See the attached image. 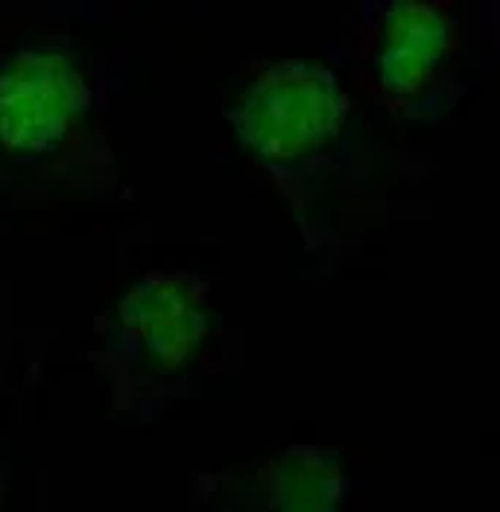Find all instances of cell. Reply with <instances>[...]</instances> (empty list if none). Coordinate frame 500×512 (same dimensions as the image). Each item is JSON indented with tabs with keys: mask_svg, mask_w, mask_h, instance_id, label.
I'll list each match as a JSON object with an SVG mask.
<instances>
[{
	"mask_svg": "<svg viewBox=\"0 0 500 512\" xmlns=\"http://www.w3.org/2000/svg\"><path fill=\"white\" fill-rule=\"evenodd\" d=\"M0 185L123 197L106 79L65 33L0 27Z\"/></svg>",
	"mask_w": 500,
	"mask_h": 512,
	"instance_id": "6da1fadb",
	"label": "cell"
},
{
	"mask_svg": "<svg viewBox=\"0 0 500 512\" xmlns=\"http://www.w3.org/2000/svg\"><path fill=\"white\" fill-rule=\"evenodd\" d=\"M223 112L246 156L302 211L337 156L351 100L325 62L272 59L237 79Z\"/></svg>",
	"mask_w": 500,
	"mask_h": 512,
	"instance_id": "7a4b0ae2",
	"label": "cell"
},
{
	"mask_svg": "<svg viewBox=\"0 0 500 512\" xmlns=\"http://www.w3.org/2000/svg\"><path fill=\"white\" fill-rule=\"evenodd\" d=\"M357 71L363 91L401 123L442 120L462 94V33L454 3H366Z\"/></svg>",
	"mask_w": 500,
	"mask_h": 512,
	"instance_id": "3957f363",
	"label": "cell"
},
{
	"mask_svg": "<svg viewBox=\"0 0 500 512\" xmlns=\"http://www.w3.org/2000/svg\"><path fill=\"white\" fill-rule=\"evenodd\" d=\"M97 328L126 375L176 378L202 355L217 328L211 281L188 270H147L117 290Z\"/></svg>",
	"mask_w": 500,
	"mask_h": 512,
	"instance_id": "277c9868",
	"label": "cell"
},
{
	"mask_svg": "<svg viewBox=\"0 0 500 512\" xmlns=\"http://www.w3.org/2000/svg\"><path fill=\"white\" fill-rule=\"evenodd\" d=\"M261 512H343L346 472L331 448L293 445L249 477Z\"/></svg>",
	"mask_w": 500,
	"mask_h": 512,
	"instance_id": "5b68a950",
	"label": "cell"
}]
</instances>
